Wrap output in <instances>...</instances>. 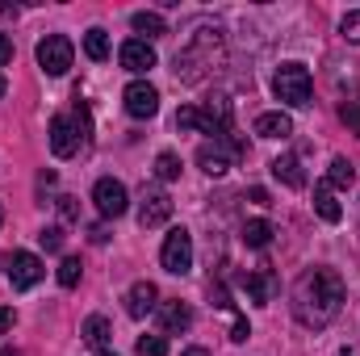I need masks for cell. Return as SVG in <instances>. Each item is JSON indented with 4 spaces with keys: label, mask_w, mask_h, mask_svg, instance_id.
Wrapping results in <instances>:
<instances>
[{
    "label": "cell",
    "mask_w": 360,
    "mask_h": 356,
    "mask_svg": "<svg viewBox=\"0 0 360 356\" xmlns=\"http://www.w3.org/2000/svg\"><path fill=\"white\" fill-rule=\"evenodd\" d=\"M160 327H164V336H180V331H188L193 327V306L188 302H168L164 310H160Z\"/></svg>",
    "instance_id": "cell-15"
},
{
    "label": "cell",
    "mask_w": 360,
    "mask_h": 356,
    "mask_svg": "<svg viewBox=\"0 0 360 356\" xmlns=\"http://www.w3.org/2000/svg\"><path fill=\"white\" fill-rule=\"evenodd\" d=\"M272 92H276L281 105H289V109H306L310 96H314L310 68H306V63H281L276 76H272Z\"/></svg>",
    "instance_id": "cell-3"
},
{
    "label": "cell",
    "mask_w": 360,
    "mask_h": 356,
    "mask_svg": "<svg viewBox=\"0 0 360 356\" xmlns=\"http://www.w3.org/2000/svg\"><path fill=\"white\" fill-rule=\"evenodd\" d=\"M252 201L256 205H269V189H252Z\"/></svg>",
    "instance_id": "cell-37"
},
{
    "label": "cell",
    "mask_w": 360,
    "mask_h": 356,
    "mask_svg": "<svg viewBox=\"0 0 360 356\" xmlns=\"http://www.w3.org/2000/svg\"><path fill=\"white\" fill-rule=\"evenodd\" d=\"M72 59H76V46H72L68 34H46V38L38 42V68H42L46 76H63V72L72 68Z\"/></svg>",
    "instance_id": "cell-5"
},
{
    "label": "cell",
    "mask_w": 360,
    "mask_h": 356,
    "mask_svg": "<svg viewBox=\"0 0 360 356\" xmlns=\"http://www.w3.org/2000/svg\"><path fill=\"white\" fill-rule=\"evenodd\" d=\"M101 356H117V352H109V348H105V352H101Z\"/></svg>",
    "instance_id": "cell-41"
},
{
    "label": "cell",
    "mask_w": 360,
    "mask_h": 356,
    "mask_svg": "<svg viewBox=\"0 0 360 356\" xmlns=\"http://www.w3.org/2000/svg\"><path fill=\"white\" fill-rule=\"evenodd\" d=\"M172 218V197L164 193V189H147L143 193V205H139V227L143 231H155V227H164Z\"/></svg>",
    "instance_id": "cell-11"
},
{
    "label": "cell",
    "mask_w": 360,
    "mask_h": 356,
    "mask_svg": "<svg viewBox=\"0 0 360 356\" xmlns=\"http://www.w3.org/2000/svg\"><path fill=\"white\" fill-rule=\"evenodd\" d=\"M4 63H13V38L8 34H0V68Z\"/></svg>",
    "instance_id": "cell-34"
},
{
    "label": "cell",
    "mask_w": 360,
    "mask_h": 356,
    "mask_svg": "<svg viewBox=\"0 0 360 356\" xmlns=\"http://www.w3.org/2000/svg\"><path fill=\"white\" fill-rule=\"evenodd\" d=\"M222 63V34L218 30H201L184 51H176V80H184V84H197L205 72H214Z\"/></svg>",
    "instance_id": "cell-2"
},
{
    "label": "cell",
    "mask_w": 360,
    "mask_h": 356,
    "mask_svg": "<svg viewBox=\"0 0 360 356\" xmlns=\"http://www.w3.org/2000/svg\"><path fill=\"white\" fill-rule=\"evenodd\" d=\"M289 306L302 327H310V331L327 327L344 306V276L335 268H306L289 289Z\"/></svg>",
    "instance_id": "cell-1"
},
{
    "label": "cell",
    "mask_w": 360,
    "mask_h": 356,
    "mask_svg": "<svg viewBox=\"0 0 360 356\" xmlns=\"http://www.w3.org/2000/svg\"><path fill=\"white\" fill-rule=\"evenodd\" d=\"M0 96H4V76H0Z\"/></svg>",
    "instance_id": "cell-39"
},
{
    "label": "cell",
    "mask_w": 360,
    "mask_h": 356,
    "mask_svg": "<svg viewBox=\"0 0 360 356\" xmlns=\"http://www.w3.org/2000/svg\"><path fill=\"white\" fill-rule=\"evenodd\" d=\"M80 336H84V344H92L96 352H105V340H109V319H105V314H92V319H84Z\"/></svg>",
    "instance_id": "cell-20"
},
{
    "label": "cell",
    "mask_w": 360,
    "mask_h": 356,
    "mask_svg": "<svg viewBox=\"0 0 360 356\" xmlns=\"http://www.w3.org/2000/svg\"><path fill=\"white\" fill-rule=\"evenodd\" d=\"M210 302H214L218 310H231V314H235V302H231V293H226L222 281H210Z\"/></svg>",
    "instance_id": "cell-29"
},
{
    "label": "cell",
    "mask_w": 360,
    "mask_h": 356,
    "mask_svg": "<svg viewBox=\"0 0 360 356\" xmlns=\"http://www.w3.org/2000/svg\"><path fill=\"white\" fill-rule=\"evenodd\" d=\"M92 201H96L101 218H122V214L130 210V193H126V184H122V180H113V177H101V180H96Z\"/></svg>",
    "instance_id": "cell-7"
},
{
    "label": "cell",
    "mask_w": 360,
    "mask_h": 356,
    "mask_svg": "<svg viewBox=\"0 0 360 356\" xmlns=\"http://www.w3.org/2000/svg\"><path fill=\"white\" fill-rule=\"evenodd\" d=\"M155 302H160L155 281H134L130 293H126V314H130V319H147V314L155 310Z\"/></svg>",
    "instance_id": "cell-13"
},
{
    "label": "cell",
    "mask_w": 360,
    "mask_h": 356,
    "mask_svg": "<svg viewBox=\"0 0 360 356\" xmlns=\"http://www.w3.org/2000/svg\"><path fill=\"white\" fill-rule=\"evenodd\" d=\"M59 214H63L68 222H76V218H80V205H76V197H59Z\"/></svg>",
    "instance_id": "cell-32"
},
{
    "label": "cell",
    "mask_w": 360,
    "mask_h": 356,
    "mask_svg": "<svg viewBox=\"0 0 360 356\" xmlns=\"http://www.w3.org/2000/svg\"><path fill=\"white\" fill-rule=\"evenodd\" d=\"M38 243H42L46 252H59V248H63V227H42Z\"/></svg>",
    "instance_id": "cell-30"
},
{
    "label": "cell",
    "mask_w": 360,
    "mask_h": 356,
    "mask_svg": "<svg viewBox=\"0 0 360 356\" xmlns=\"http://www.w3.org/2000/svg\"><path fill=\"white\" fill-rule=\"evenodd\" d=\"M134 352L139 356H168V336H143Z\"/></svg>",
    "instance_id": "cell-27"
},
{
    "label": "cell",
    "mask_w": 360,
    "mask_h": 356,
    "mask_svg": "<svg viewBox=\"0 0 360 356\" xmlns=\"http://www.w3.org/2000/svg\"><path fill=\"white\" fill-rule=\"evenodd\" d=\"M0 356H17V352H8V348H4V352H0Z\"/></svg>",
    "instance_id": "cell-40"
},
{
    "label": "cell",
    "mask_w": 360,
    "mask_h": 356,
    "mask_svg": "<svg viewBox=\"0 0 360 356\" xmlns=\"http://www.w3.org/2000/svg\"><path fill=\"white\" fill-rule=\"evenodd\" d=\"M80 272H84V268H80L76 256H63V265H59L55 276H59V285H63V289H76V285H80Z\"/></svg>",
    "instance_id": "cell-24"
},
{
    "label": "cell",
    "mask_w": 360,
    "mask_h": 356,
    "mask_svg": "<svg viewBox=\"0 0 360 356\" xmlns=\"http://www.w3.org/2000/svg\"><path fill=\"white\" fill-rule=\"evenodd\" d=\"M160 260H164V268H168L172 276H184V272L193 268V235H188L184 227H172V231H168Z\"/></svg>",
    "instance_id": "cell-6"
},
{
    "label": "cell",
    "mask_w": 360,
    "mask_h": 356,
    "mask_svg": "<svg viewBox=\"0 0 360 356\" xmlns=\"http://www.w3.org/2000/svg\"><path fill=\"white\" fill-rule=\"evenodd\" d=\"M117 59H122V68H126V72L143 76V72H151V68H155V46H151L147 38H130V42H122Z\"/></svg>",
    "instance_id": "cell-12"
},
{
    "label": "cell",
    "mask_w": 360,
    "mask_h": 356,
    "mask_svg": "<svg viewBox=\"0 0 360 356\" xmlns=\"http://www.w3.org/2000/svg\"><path fill=\"white\" fill-rule=\"evenodd\" d=\"M248 155V143L243 139H205L201 147H197V164H201V172H210V177H226L231 172V164L235 160H243Z\"/></svg>",
    "instance_id": "cell-4"
},
{
    "label": "cell",
    "mask_w": 360,
    "mask_h": 356,
    "mask_svg": "<svg viewBox=\"0 0 360 356\" xmlns=\"http://www.w3.org/2000/svg\"><path fill=\"white\" fill-rule=\"evenodd\" d=\"M352 180H356L352 164H348L344 155H335V160H331V172H327V184H331V189H352Z\"/></svg>",
    "instance_id": "cell-23"
},
{
    "label": "cell",
    "mask_w": 360,
    "mask_h": 356,
    "mask_svg": "<svg viewBox=\"0 0 360 356\" xmlns=\"http://www.w3.org/2000/svg\"><path fill=\"white\" fill-rule=\"evenodd\" d=\"M272 177L281 180L285 189H306V172H302V160L297 155H276L272 160Z\"/></svg>",
    "instance_id": "cell-17"
},
{
    "label": "cell",
    "mask_w": 360,
    "mask_h": 356,
    "mask_svg": "<svg viewBox=\"0 0 360 356\" xmlns=\"http://www.w3.org/2000/svg\"><path fill=\"white\" fill-rule=\"evenodd\" d=\"M4 265H8V281H13V289H34V285L46 276V268H42V260H38L34 252H13Z\"/></svg>",
    "instance_id": "cell-10"
},
{
    "label": "cell",
    "mask_w": 360,
    "mask_h": 356,
    "mask_svg": "<svg viewBox=\"0 0 360 356\" xmlns=\"http://www.w3.org/2000/svg\"><path fill=\"white\" fill-rule=\"evenodd\" d=\"M0 222H4V205H0Z\"/></svg>",
    "instance_id": "cell-42"
},
{
    "label": "cell",
    "mask_w": 360,
    "mask_h": 356,
    "mask_svg": "<svg viewBox=\"0 0 360 356\" xmlns=\"http://www.w3.org/2000/svg\"><path fill=\"white\" fill-rule=\"evenodd\" d=\"M89 239H92V243H109V231H105V227H92Z\"/></svg>",
    "instance_id": "cell-36"
},
{
    "label": "cell",
    "mask_w": 360,
    "mask_h": 356,
    "mask_svg": "<svg viewBox=\"0 0 360 356\" xmlns=\"http://www.w3.org/2000/svg\"><path fill=\"white\" fill-rule=\"evenodd\" d=\"M314 214H319L323 222H340V218H344V210H340V201H335V189H331L327 180L314 184Z\"/></svg>",
    "instance_id": "cell-18"
},
{
    "label": "cell",
    "mask_w": 360,
    "mask_h": 356,
    "mask_svg": "<svg viewBox=\"0 0 360 356\" xmlns=\"http://www.w3.org/2000/svg\"><path fill=\"white\" fill-rule=\"evenodd\" d=\"M122 101H126V113H130V117H139V122L160 113V89H155V84H147V80H134V84H126Z\"/></svg>",
    "instance_id": "cell-9"
},
{
    "label": "cell",
    "mask_w": 360,
    "mask_h": 356,
    "mask_svg": "<svg viewBox=\"0 0 360 356\" xmlns=\"http://www.w3.org/2000/svg\"><path fill=\"white\" fill-rule=\"evenodd\" d=\"M176 130H201V109L197 105H184L176 113Z\"/></svg>",
    "instance_id": "cell-28"
},
{
    "label": "cell",
    "mask_w": 360,
    "mask_h": 356,
    "mask_svg": "<svg viewBox=\"0 0 360 356\" xmlns=\"http://www.w3.org/2000/svg\"><path fill=\"white\" fill-rule=\"evenodd\" d=\"M130 25H134L139 34H147V38H160V34H168V21H164L160 13H147V8H143V13H134V17H130Z\"/></svg>",
    "instance_id": "cell-22"
},
{
    "label": "cell",
    "mask_w": 360,
    "mask_h": 356,
    "mask_svg": "<svg viewBox=\"0 0 360 356\" xmlns=\"http://www.w3.org/2000/svg\"><path fill=\"white\" fill-rule=\"evenodd\" d=\"M272 235H276V231H272L269 218H252V222H243V243H248V248H269Z\"/></svg>",
    "instance_id": "cell-19"
},
{
    "label": "cell",
    "mask_w": 360,
    "mask_h": 356,
    "mask_svg": "<svg viewBox=\"0 0 360 356\" xmlns=\"http://www.w3.org/2000/svg\"><path fill=\"white\" fill-rule=\"evenodd\" d=\"M155 177L160 180H176L180 177V155L176 151H160V160H155Z\"/></svg>",
    "instance_id": "cell-26"
},
{
    "label": "cell",
    "mask_w": 360,
    "mask_h": 356,
    "mask_svg": "<svg viewBox=\"0 0 360 356\" xmlns=\"http://www.w3.org/2000/svg\"><path fill=\"white\" fill-rule=\"evenodd\" d=\"M51 151L59 160H72L76 151H84V139H80V130H76V122L68 113H55L51 117Z\"/></svg>",
    "instance_id": "cell-8"
},
{
    "label": "cell",
    "mask_w": 360,
    "mask_h": 356,
    "mask_svg": "<svg viewBox=\"0 0 360 356\" xmlns=\"http://www.w3.org/2000/svg\"><path fill=\"white\" fill-rule=\"evenodd\" d=\"M13 319H17V314H13V306H0V336L13 327Z\"/></svg>",
    "instance_id": "cell-35"
},
{
    "label": "cell",
    "mask_w": 360,
    "mask_h": 356,
    "mask_svg": "<svg viewBox=\"0 0 360 356\" xmlns=\"http://www.w3.org/2000/svg\"><path fill=\"white\" fill-rule=\"evenodd\" d=\"M340 117H344V126H348V130L360 139V92H352V96L340 105Z\"/></svg>",
    "instance_id": "cell-25"
},
{
    "label": "cell",
    "mask_w": 360,
    "mask_h": 356,
    "mask_svg": "<svg viewBox=\"0 0 360 356\" xmlns=\"http://www.w3.org/2000/svg\"><path fill=\"white\" fill-rule=\"evenodd\" d=\"M180 356H210V352H205V348H184Z\"/></svg>",
    "instance_id": "cell-38"
},
{
    "label": "cell",
    "mask_w": 360,
    "mask_h": 356,
    "mask_svg": "<svg viewBox=\"0 0 360 356\" xmlns=\"http://www.w3.org/2000/svg\"><path fill=\"white\" fill-rule=\"evenodd\" d=\"M256 134H260V139H289V134H293V117L281 113V109L260 113V117H256Z\"/></svg>",
    "instance_id": "cell-16"
},
{
    "label": "cell",
    "mask_w": 360,
    "mask_h": 356,
    "mask_svg": "<svg viewBox=\"0 0 360 356\" xmlns=\"http://www.w3.org/2000/svg\"><path fill=\"white\" fill-rule=\"evenodd\" d=\"M84 55H89L92 63H105L109 59V34L101 25H92L89 34H84Z\"/></svg>",
    "instance_id": "cell-21"
},
{
    "label": "cell",
    "mask_w": 360,
    "mask_h": 356,
    "mask_svg": "<svg viewBox=\"0 0 360 356\" xmlns=\"http://www.w3.org/2000/svg\"><path fill=\"white\" fill-rule=\"evenodd\" d=\"M248 336H252V327H248V319H235V327H231V340H235V344H243Z\"/></svg>",
    "instance_id": "cell-33"
},
{
    "label": "cell",
    "mask_w": 360,
    "mask_h": 356,
    "mask_svg": "<svg viewBox=\"0 0 360 356\" xmlns=\"http://www.w3.org/2000/svg\"><path fill=\"white\" fill-rule=\"evenodd\" d=\"M239 281H243V289H248V298H252L256 306H269L272 298H276V276H272L269 268H256V272H243Z\"/></svg>",
    "instance_id": "cell-14"
},
{
    "label": "cell",
    "mask_w": 360,
    "mask_h": 356,
    "mask_svg": "<svg viewBox=\"0 0 360 356\" xmlns=\"http://www.w3.org/2000/svg\"><path fill=\"white\" fill-rule=\"evenodd\" d=\"M340 34H344L348 42H360V8H352V13L340 21Z\"/></svg>",
    "instance_id": "cell-31"
}]
</instances>
